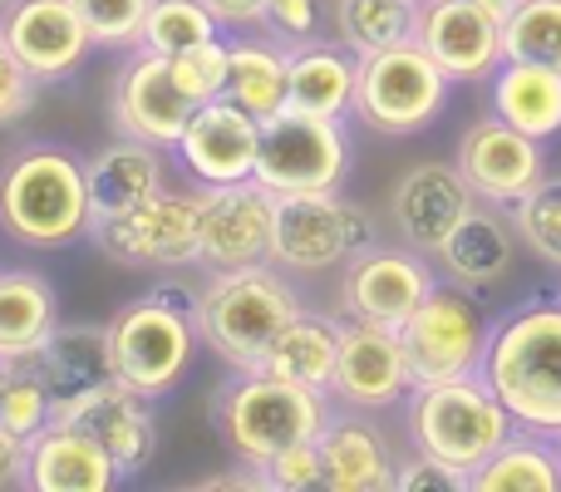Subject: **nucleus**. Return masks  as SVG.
<instances>
[{
	"label": "nucleus",
	"instance_id": "1",
	"mask_svg": "<svg viewBox=\"0 0 561 492\" xmlns=\"http://www.w3.org/2000/svg\"><path fill=\"white\" fill-rule=\"evenodd\" d=\"M483 379L517 428L561 438V296H533L493 320Z\"/></svg>",
	"mask_w": 561,
	"mask_h": 492
},
{
	"label": "nucleus",
	"instance_id": "2",
	"mask_svg": "<svg viewBox=\"0 0 561 492\" xmlns=\"http://www.w3.org/2000/svg\"><path fill=\"white\" fill-rule=\"evenodd\" d=\"M300 310H306L300 290L280 276L276 261H252V266L213 271V281L197 296L193 320H197V340H207L213 355L227 359L242 375V369L262 365L266 345Z\"/></svg>",
	"mask_w": 561,
	"mask_h": 492
},
{
	"label": "nucleus",
	"instance_id": "3",
	"mask_svg": "<svg viewBox=\"0 0 561 492\" xmlns=\"http://www.w3.org/2000/svg\"><path fill=\"white\" fill-rule=\"evenodd\" d=\"M213 414H217L222 444L247 468H262L276 454H286V448L316 444L335 409H330L325 389H306V385H290V379L262 375V369H242V379L217 389Z\"/></svg>",
	"mask_w": 561,
	"mask_h": 492
},
{
	"label": "nucleus",
	"instance_id": "4",
	"mask_svg": "<svg viewBox=\"0 0 561 492\" xmlns=\"http://www.w3.org/2000/svg\"><path fill=\"white\" fill-rule=\"evenodd\" d=\"M0 227L25 247H69L89 237L94 203H89L84 163L59 148H25L0 168Z\"/></svg>",
	"mask_w": 561,
	"mask_h": 492
},
{
	"label": "nucleus",
	"instance_id": "5",
	"mask_svg": "<svg viewBox=\"0 0 561 492\" xmlns=\"http://www.w3.org/2000/svg\"><path fill=\"white\" fill-rule=\"evenodd\" d=\"M197 296L183 290L178 281H163L148 296L128 300L114 320H108V350H114V369L128 389L158 399L187 375L197 345Z\"/></svg>",
	"mask_w": 561,
	"mask_h": 492
},
{
	"label": "nucleus",
	"instance_id": "6",
	"mask_svg": "<svg viewBox=\"0 0 561 492\" xmlns=\"http://www.w3.org/2000/svg\"><path fill=\"white\" fill-rule=\"evenodd\" d=\"M404 424H409V444L434 454L438 464L458 468L463 478L478 464H488L493 448L517 428L483 375L414 385L404 399Z\"/></svg>",
	"mask_w": 561,
	"mask_h": 492
},
{
	"label": "nucleus",
	"instance_id": "7",
	"mask_svg": "<svg viewBox=\"0 0 561 492\" xmlns=\"http://www.w3.org/2000/svg\"><path fill=\"white\" fill-rule=\"evenodd\" d=\"M448 89H454V79L434 65V55L419 39H404V45L359 55L355 118L369 134H385V138L424 134L444 114Z\"/></svg>",
	"mask_w": 561,
	"mask_h": 492
},
{
	"label": "nucleus",
	"instance_id": "8",
	"mask_svg": "<svg viewBox=\"0 0 561 492\" xmlns=\"http://www.w3.org/2000/svg\"><path fill=\"white\" fill-rule=\"evenodd\" d=\"M488 330H493V320H488L478 290L458 286V281H434V290L419 300V310L399 325L414 385L483 375Z\"/></svg>",
	"mask_w": 561,
	"mask_h": 492
},
{
	"label": "nucleus",
	"instance_id": "9",
	"mask_svg": "<svg viewBox=\"0 0 561 492\" xmlns=\"http://www.w3.org/2000/svg\"><path fill=\"white\" fill-rule=\"evenodd\" d=\"M350 173L345 118H320L306 108H276L262 118V148H256V183L266 193H335Z\"/></svg>",
	"mask_w": 561,
	"mask_h": 492
},
{
	"label": "nucleus",
	"instance_id": "10",
	"mask_svg": "<svg viewBox=\"0 0 561 492\" xmlns=\"http://www.w3.org/2000/svg\"><path fill=\"white\" fill-rule=\"evenodd\" d=\"M89 237L108 261L134 271L193 266L197 242H203V187H193V193H168L163 187L128 213L94 217Z\"/></svg>",
	"mask_w": 561,
	"mask_h": 492
},
{
	"label": "nucleus",
	"instance_id": "11",
	"mask_svg": "<svg viewBox=\"0 0 561 492\" xmlns=\"http://www.w3.org/2000/svg\"><path fill=\"white\" fill-rule=\"evenodd\" d=\"M375 242V222L359 203L340 193H286L276 197L272 261L280 271H330Z\"/></svg>",
	"mask_w": 561,
	"mask_h": 492
},
{
	"label": "nucleus",
	"instance_id": "12",
	"mask_svg": "<svg viewBox=\"0 0 561 492\" xmlns=\"http://www.w3.org/2000/svg\"><path fill=\"white\" fill-rule=\"evenodd\" d=\"M434 266L424 251L414 247H375L345 261V281H340V310L345 320H365V325L399 330L419 310V300L434 290Z\"/></svg>",
	"mask_w": 561,
	"mask_h": 492
},
{
	"label": "nucleus",
	"instance_id": "13",
	"mask_svg": "<svg viewBox=\"0 0 561 492\" xmlns=\"http://www.w3.org/2000/svg\"><path fill=\"white\" fill-rule=\"evenodd\" d=\"M454 163L463 168L478 203L513 207L517 197H527L547 178V144L523 134V128H513L507 118H497L493 108H488L483 118H473V124L463 128Z\"/></svg>",
	"mask_w": 561,
	"mask_h": 492
},
{
	"label": "nucleus",
	"instance_id": "14",
	"mask_svg": "<svg viewBox=\"0 0 561 492\" xmlns=\"http://www.w3.org/2000/svg\"><path fill=\"white\" fill-rule=\"evenodd\" d=\"M409 389H414V375H409V355L399 330L345 320L340 325V350H335V375H330V399L340 409L389 414V409H399L409 399Z\"/></svg>",
	"mask_w": 561,
	"mask_h": 492
},
{
	"label": "nucleus",
	"instance_id": "15",
	"mask_svg": "<svg viewBox=\"0 0 561 492\" xmlns=\"http://www.w3.org/2000/svg\"><path fill=\"white\" fill-rule=\"evenodd\" d=\"M193 114H197V104L187 99V89L178 84L173 59L138 45V55L118 69L114 94H108V118H114L118 138H138V144H153V148H178V138H183Z\"/></svg>",
	"mask_w": 561,
	"mask_h": 492
},
{
	"label": "nucleus",
	"instance_id": "16",
	"mask_svg": "<svg viewBox=\"0 0 561 492\" xmlns=\"http://www.w3.org/2000/svg\"><path fill=\"white\" fill-rule=\"evenodd\" d=\"M272 227H276V193H266L256 178L203 187V242H197V266L227 271V266L272 261Z\"/></svg>",
	"mask_w": 561,
	"mask_h": 492
},
{
	"label": "nucleus",
	"instance_id": "17",
	"mask_svg": "<svg viewBox=\"0 0 561 492\" xmlns=\"http://www.w3.org/2000/svg\"><path fill=\"white\" fill-rule=\"evenodd\" d=\"M49 424L84 428V434L114 458L124 478H134L158 448L153 404H148V394L128 389L124 379H108V385L89 389V394H75V399H65V404H55Z\"/></svg>",
	"mask_w": 561,
	"mask_h": 492
},
{
	"label": "nucleus",
	"instance_id": "18",
	"mask_svg": "<svg viewBox=\"0 0 561 492\" xmlns=\"http://www.w3.org/2000/svg\"><path fill=\"white\" fill-rule=\"evenodd\" d=\"M256 148H262V118L247 114L237 99H207L197 114L187 118L183 138L173 153L193 173V183L217 187V183H247L256 173Z\"/></svg>",
	"mask_w": 561,
	"mask_h": 492
},
{
	"label": "nucleus",
	"instance_id": "19",
	"mask_svg": "<svg viewBox=\"0 0 561 492\" xmlns=\"http://www.w3.org/2000/svg\"><path fill=\"white\" fill-rule=\"evenodd\" d=\"M478 193L468 187L458 163H414L389 193V222L399 242L434 256L458 222L473 213Z\"/></svg>",
	"mask_w": 561,
	"mask_h": 492
},
{
	"label": "nucleus",
	"instance_id": "20",
	"mask_svg": "<svg viewBox=\"0 0 561 492\" xmlns=\"http://www.w3.org/2000/svg\"><path fill=\"white\" fill-rule=\"evenodd\" d=\"M414 39L454 84H488L503 65V25L473 0H424Z\"/></svg>",
	"mask_w": 561,
	"mask_h": 492
},
{
	"label": "nucleus",
	"instance_id": "21",
	"mask_svg": "<svg viewBox=\"0 0 561 492\" xmlns=\"http://www.w3.org/2000/svg\"><path fill=\"white\" fill-rule=\"evenodd\" d=\"M0 39L39 84L75 75L84 49L94 45L75 0H10L0 10Z\"/></svg>",
	"mask_w": 561,
	"mask_h": 492
},
{
	"label": "nucleus",
	"instance_id": "22",
	"mask_svg": "<svg viewBox=\"0 0 561 492\" xmlns=\"http://www.w3.org/2000/svg\"><path fill=\"white\" fill-rule=\"evenodd\" d=\"M320 478L330 492H389L394 488L399 454L389 448L385 428L365 409H340L316 438Z\"/></svg>",
	"mask_w": 561,
	"mask_h": 492
},
{
	"label": "nucleus",
	"instance_id": "23",
	"mask_svg": "<svg viewBox=\"0 0 561 492\" xmlns=\"http://www.w3.org/2000/svg\"><path fill=\"white\" fill-rule=\"evenodd\" d=\"M118 483V464L75 424H45L25 444V488L35 492H108Z\"/></svg>",
	"mask_w": 561,
	"mask_h": 492
},
{
	"label": "nucleus",
	"instance_id": "24",
	"mask_svg": "<svg viewBox=\"0 0 561 492\" xmlns=\"http://www.w3.org/2000/svg\"><path fill=\"white\" fill-rule=\"evenodd\" d=\"M434 261L444 266L448 281L468 290H488L497 281H507L517 261V232L507 222V207L493 203H473V213L448 232V242L434 251Z\"/></svg>",
	"mask_w": 561,
	"mask_h": 492
},
{
	"label": "nucleus",
	"instance_id": "25",
	"mask_svg": "<svg viewBox=\"0 0 561 492\" xmlns=\"http://www.w3.org/2000/svg\"><path fill=\"white\" fill-rule=\"evenodd\" d=\"M25 365L45 379L55 404L118 379L114 350H108V325H55L45 335V345H39Z\"/></svg>",
	"mask_w": 561,
	"mask_h": 492
},
{
	"label": "nucleus",
	"instance_id": "26",
	"mask_svg": "<svg viewBox=\"0 0 561 492\" xmlns=\"http://www.w3.org/2000/svg\"><path fill=\"white\" fill-rule=\"evenodd\" d=\"M488 108L513 128L552 144L561 138V69L533 59H503L488 75Z\"/></svg>",
	"mask_w": 561,
	"mask_h": 492
},
{
	"label": "nucleus",
	"instance_id": "27",
	"mask_svg": "<svg viewBox=\"0 0 561 492\" xmlns=\"http://www.w3.org/2000/svg\"><path fill=\"white\" fill-rule=\"evenodd\" d=\"M355 75L359 55H350L340 39H306L290 49L286 104L320 118H345L355 114Z\"/></svg>",
	"mask_w": 561,
	"mask_h": 492
},
{
	"label": "nucleus",
	"instance_id": "28",
	"mask_svg": "<svg viewBox=\"0 0 561 492\" xmlns=\"http://www.w3.org/2000/svg\"><path fill=\"white\" fill-rule=\"evenodd\" d=\"M84 178H89L94 217L128 213V207L148 203L153 193H163V148L138 144V138H118V144L99 148L89 158Z\"/></svg>",
	"mask_w": 561,
	"mask_h": 492
},
{
	"label": "nucleus",
	"instance_id": "29",
	"mask_svg": "<svg viewBox=\"0 0 561 492\" xmlns=\"http://www.w3.org/2000/svg\"><path fill=\"white\" fill-rule=\"evenodd\" d=\"M340 325H345V320H330V316H320V310H300L296 320L280 325V335L266 345V355L256 369H262V375H276V379H290V385L325 389L330 394Z\"/></svg>",
	"mask_w": 561,
	"mask_h": 492
},
{
	"label": "nucleus",
	"instance_id": "30",
	"mask_svg": "<svg viewBox=\"0 0 561 492\" xmlns=\"http://www.w3.org/2000/svg\"><path fill=\"white\" fill-rule=\"evenodd\" d=\"M468 492H561V444L533 428H513L493 458L468 473Z\"/></svg>",
	"mask_w": 561,
	"mask_h": 492
},
{
	"label": "nucleus",
	"instance_id": "31",
	"mask_svg": "<svg viewBox=\"0 0 561 492\" xmlns=\"http://www.w3.org/2000/svg\"><path fill=\"white\" fill-rule=\"evenodd\" d=\"M59 325V300L39 271H0V359L25 365Z\"/></svg>",
	"mask_w": 561,
	"mask_h": 492
},
{
	"label": "nucleus",
	"instance_id": "32",
	"mask_svg": "<svg viewBox=\"0 0 561 492\" xmlns=\"http://www.w3.org/2000/svg\"><path fill=\"white\" fill-rule=\"evenodd\" d=\"M290 49L280 39H232V69H227V99L256 118H272L286 108Z\"/></svg>",
	"mask_w": 561,
	"mask_h": 492
},
{
	"label": "nucleus",
	"instance_id": "33",
	"mask_svg": "<svg viewBox=\"0 0 561 492\" xmlns=\"http://www.w3.org/2000/svg\"><path fill=\"white\" fill-rule=\"evenodd\" d=\"M419 30L414 0H335V39L350 55H375V49L404 45Z\"/></svg>",
	"mask_w": 561,
	"mask_h": 492
},
{
	"label": "nucleus",
	"instance_id": "34",
	"mask_svg": "<svg viewBox=\"0 0 561 492\" xmlns=\"http://www.w3.org/2000/svg\"><path fill=\"white\" fill-rule=\"evenodd\" d=\"M222 20L203 5V0H153L144 25V49L153 55H183V49H197L207 39H222Z\"/></svg>",
	"mask_w": 561,
	"mask_h": 492
},
{
	"label": "nucleus",
	"instance_id": "35",
	"mask_svg": "<svg viewBox=\"0 0 561 492\" xmlns=\"http://www.w3.org/2000/svg\"><path fill=\"white\" fill-rule=\"evenodd\" d=\"M507 222H513L517 242L533 251L537 261L561 271V173H547L533 193L517 197L507 207Z\"/></svg>",
	"mask_w": 561,
	"mask_h": 492
},
{
	"label": "nucleus",
	"instance_id": "36",
	"mask_svg": "<svg viewBox=\"0 0 561 492\" xmlns=\"http://www.w3.org/2000/svg\"><path fill=\"white\" fill-rule=\"evenodd\" d=\"M503 59L561 69V0H517L503 20Z\"/></svg>",
	"mask_w": 561,
	"mask_h": 492
},
{
	"label": "nucleus",
	"instance_id": "37",
	"mask_svg": "<svg viewBox=\"0 0 561 492\" xmlns=\"http://www.w3.org/2000/svg\"><path fill=\"white\" fill-rule=\"evenodd\" d=\"M49 419H55V394H49L45 379H39L30 365H15L5 379V389H0V428L15 434L20 444H30Z\"/></svg>",
	"mask_w": 561,
	"mask_h": 492
},
{
	"label": "nucleus",
	"instance_id": "38",
	"mask_svg": "<svg viewBox=\"0 0 561 492\" xmlns=\"http://www.w3.org/2000/svg\"><path fill=\"white\" fill-rule=\"evenodd\" d=\"M75 10L84 15L89 39L104 49H138L144 45V25L153 0H75Z\"/></svg>",
	"mask_w": 561,
	"mask_h": 492
},
{
	"label": "nucleus",
	"instance_id": "39",
	"mask_svg": "<svg viewBox=\"0 0 561 492\" xmlns=\"http://www.w3.org/2000/svg\"><path fill=\"white\" fill-rule=\"evenodd\" d=\"M227 69H232V39H207V45L173 55V75H178V84L187 89L193 104H207V99L227 94Z\"/></svg>",
	"mask_w": 561,
	"mask_h": 492
},
{
	"label": "nucleus",
	"instance_id": "40",
	"mask_svg": "<svg viewBox=\"0 0 561 492\" xmlns=\"http://www.w3.org/2000/svg\"><path fill=\"white\" fill-rule=\"evenodd\" d=\"M262 30L272 39H280L286 49L320 39V0H266Z\"/></svg>",
	"mask_w": 561,
	"mask_h": 492
},
{
	"label": "nucleus",
	"instance_id": "41",
	"mask_svg": "<svg viewBox=\"0 0 561 492\" xmlns=\"http://www.w3.org/2000/svg\"><path fill=\"white\" fill-rule=\"evenodd\" d=\"M256 473H262V488H280V492L325 488V478H320V448L316 444L286 448V454H276L272 464H262Z\"/></svg>",
	"mask_w": 561,
	"mask_h": 492
},
{
	"label": "nucleus",
	"instance_id": "42",
	"mask_svg": "<svg viewBox=\"0 0 561 492\" xmlns=\"http://www.w3.org/2000/svg\"><path fill=\"white\" fill-rule=\"evenodd\" d=\"M35 89H39V79L30 75V69L20 65L15 55H10L5 39H0V128L20 124V118L30 114V104H35Z\"/></svg>",
	"mask_w": 561,
	"mask_h": 492
},
{
	"label": "nucleus",
	"instance_id": "43",
	"mask_svg": "<svg viewBox=\"0 0 561 492\" xmlns=\"http://www.w3.org/2000/svg\"><path fill=\"white\" fill-rule=\"evenodd\" d=\"M394 488L399 492H448V488H468V478L458 473V468L438 464V458L424 454V448H414L409 458H399Z\"/></svg>",
	"mask_w": 561,
	"mask_h": 492
},
{
	"label": "nucleus",
	"instance_id": "44",
	"mask_svg": "<svg viewBox=\"0 0 561 492\" xmlns=\"http://www.w3.org/2000/svg\"><path fill=\"white\" fill-rule=\"evenodd\" d=\"M207 10H213L217 20H222L227 30L232 25H262V10H266V0H203Z\"/></svg>",
	"mask_w": 561,
	"mask_h": 492
},
{
	"label": "nucleus",
	"instance_id": "45",
	"mask_svg": "<svg viewBox=\"0 0 561 492\" xmlns=\"http://www.w3.org/2000/svg\"><path fill=\"white\" fill-rule=\"evenodd\" d=\"M10 483H25V444L0 428V488Z\"/></svg>",
	"mask_w": 561,
	"mask_h": 492
},
{
	"label": "nucleus",
	"instance_id": "46",
	"mask_svg": "<svg viewBox=\"0 0 561 492\" xmlns=\"http://www.w3.org/2000/svg\"><path fill=\"white\" fill-rule=\"evenodd\" d=\"M473 5H483V10H488V15H493V20H497V25H503V20H507V15H513V5H517V0H473Z\"/></svg>",
	"mask_w": 561,
	"mask_h": 492
},
{
	"label": "nucleus",
	"instance_id": "47",
	"mask_svg": "<svg viewBox=\"0 0 561 492\" xmlns=\"http://www.w3.org/2000/svg\"><path fill=\"white\" fill-rule=\"evenodd\" d=\"M10 369H15V365H10V359H0V389H5V379H10Z\"/></svg>",
	"mask_w": 561,
	"mask_h": 492
},
{
	"label": "nucleus",
	"instance_id": "48",
	"mask_svg": "<svg viewBox=\"0 0 561 492\" xmlns=\"http://www.w3.org/2000/svg\"><path fill=\"white\" fill-rule=\"evenodd\" d=\"M5 5H10V0H0V10H5Z\"/></svg>",
	"mask_w": 561,
	"mask_h": 492
},
{
	"label": "nucleus",
	"instance_id": "49",
	"mask_svg": "<svg viewBox=\"0 0 561 492\" xmlns=\"http://www.w3.org/2000/svg\"><path fill=\"white\" fill-rule=\"evenodd\" d=\"M414 5H424V0H414Z\"/></svg>",
	"mask_w": 561,
	"mask_h": 492
},
{
	"label": "nucleus",
	"instance_id": "50",
	"mask_svg": "<svg viewBox=\"0 0 561 492\" xmlns=\"http://www.w3.org/2000/svg\"><path fill=\"white\" fill-rule=\"evenodd\" d=\"M557 444H561V438H557Z\"/></svg>",
	"mask_w": 561,
	"mask_h": 492
}]
</instances>
